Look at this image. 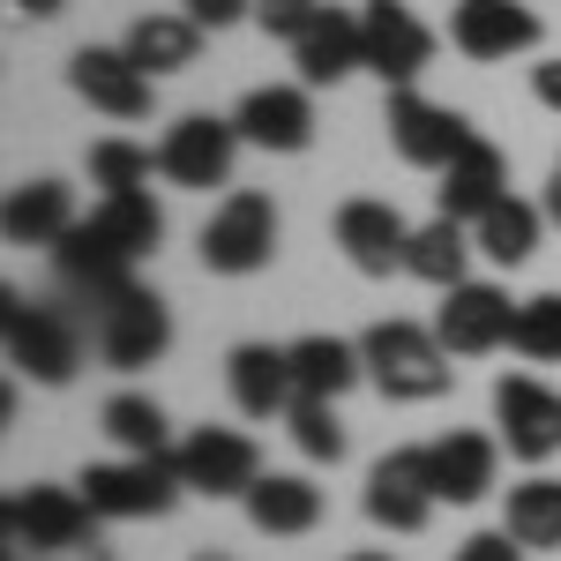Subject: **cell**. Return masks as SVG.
Returning <instances> with one entry per match:
<instances>
[{
    "instance_id": "obj_21",
    "label": "cell",
    "mask_w": 561,
    "mask_h": 561,
    "mask_svg": "<svg viewBox=\"0 0 561 561\" xmlns=\"http://www.w3.org/2000/svg\"><path fill=\"white\" fill-rule=\"evenodd\" d=\"M293 68H300L307 90H330V83H345V76H359V68H367L359 15H345V8H322L300 38H293Z\"/></svg>"
},
{
    "instance_id": "obj_12",
    "label": "cell",
    "mask_w": 561,
    "mask_h": 561,
    "mask_svg": "<svg viewBox=\"0 0 561 561\" xmlns=\"http://www.w3.org/2000/svg\"><path fill=\"white\" fill-rule=\"evenodd\" d=\"M434 465L427 449H389V457H375V472H367V494H359V510H367V524H382V531H420V524L434 517Z\"/></svg>"
},
{
    "instance_id": "obj_42",
    "label": "cell",
    "mask_w": 561,
    "mask_h": 561,
    "mask_svg": "<svg viewBox=\"0 0 561 561\" xmlns=\"http://www.w3.org/2000/svg\"><path fill=\"white\" fill-rule=\"evenodd\" d=\"M195 561H225V554H195Z\"/></svg>"
},
{
    "instance_id": "obj_13",
    "label": "cell",
    "mask_w": 561,
    "mask_h": 561,
    "mask_svg": "<svg viewBox=\"0 0 561 561\" xmlns=\"http://www.w3.org/2000/svg\"><path fill=\"white\" fill-rule=\"evenodd\" d=\"M359 38H367V68H375L389 90H412L420 68L434 60V31L404 0H359Z\"/></svg>"
},
{
    "instance_id": "obj_36",
    "label": "cell",
    "mask_w": 561,
    "mask_h": 561,
    "mask_svg": "<svg viewBox=\"0 0 561 561\" xmlns=\"http://www.w3.org/2000/svg\"><path fill=\"white\" fill-rule=\"evenodd\" d=\"M449 561H524V539L517 531H472Z\"/></svg>"
},
{
    "instance_id": "obj_31",
    "label": "cell",
    "mask_w": 561,
    "mask_h": 561,
    "mask_svg": "<svg viewBox=\"0 0 561 561\" xmlns=\"http://www.w3.org/2000/svg\"><path fill=\"white\" fill-rule=\"evenodd\" d=\"M502 531H517L524 547H561V479L531 472L524 486H510V510H502Z\"/></svg>"
},
{
    "instance_id": "obj_18",
    "label": "cell",
    "mask_w": 561,
    "mask_h": 561,
    "mask_svg": "<svg viewBox=\"0 0 561 561\" xmlns=\"http://www.w3.org/2000/svg\"><path fill=\"white\" fill-rule=\"evenodd\" d=\"M427 465H434V494L449 502V510H472V502H486L494 494V472H502V442L494 434H442V442H427Z\"/></svg>"
},
{
    "instance_id": "obj_15",
    "label": "cell",
    "mask_w": 561,
    "mask_h": 561,
    "mask_svg": "<svg viewBox=\"0 0 561 561\" xmlns=\"http://www.w3.org/2000/svg\"><path fill=\"white\" fill-rule=\"evenodd\" d=\"M449 45L465 60H510L539 45V15L524 0H457L449 8Z\"/></svg>"
},
{
    "instance_id": "obj_27",
    "label": "cell",
    "mask_w": 561,
    "mask_h": 561,
    "mask_svg": "<svg viewBox=\"0 0 561 561\" xmlns=\"http://www.w3.org/2000/svg\"><path fill=\"white\" fill-rule=\"evenodd\" d=\"M285 352H293L300 397H330V404H337V397L367 375V352L352 345V337H322V330H314V337H300V345H285Z\"/></svg>"
},
{
    "instance_id": "obj_34",
    "label": "cell",
    "mask_w": 561,
    "mask_h": 561,
    "mask_svg": "<svg viewBox=\"0 0 561 561\" xmlns=\"http://www.w3.org/2000/svg\"><path fill=\"white\" fill-rule=\"evenodd\" d=\"M510 345L524 359H561V293H539V300H517V337Z\"/></svg>"
},
{
    "instance_id": "obj_38",
    "label": "cell",
    "mask_w": 561,
    "mask_h": 561,
    "mask_svg": "<svg viewBox=\"0 0 561 561\" xmlns=\"http://www.w3.org/2000/svg\"><path fill=\"white\" fill-rule=\"evenodd\" d=\"M531 90H539V105H547V113H561V60H547V68L531 76Z\"/></svg>"
},
{
    "instance_id": "obj_14",
    "label": "cell",
    "mask_w": 561,
    "mask_h": 561,
    "mask_svg": "<svg viewBox=\"0 0 561 561\" xmlns=\"http://www.w3.org/2000/svg\"><path fill=\"white\" fill-rule=\"evenodd\" d=\"M494 427H502V449L517 465H547L561 449V397L531 375H502L494 382Z\"/></svg>"
},
{
    "instance_id": "obj_20",
    "label": "cell",
    "mask_w": 561,
    "mask_h": 561,
    "mask_svg": "<svg viewBox=\"0 0 561 561\" xmlns=\"http://www.w3.org/2000/svg\"><path fill=\"white\" fill-rule=\"evenodd\" d=\"M53 270H60V285H68L76 300H90V307H105L113 293H128V285H135V262L121 255L90 217L60 240V248H53Z\"/></svg>"
},
{
    "instance_id": "obj_33",
    "label": "cell",
    "mask_w": 561,
    "mask_h": 561,
    "mask_svg": "<svg viewBox=\"0 0 561 561\" xmlns=\"http://www.w3.org/2000/svg\"><path fill=\"white\" fill-rule=\"evenodd\" d=\"M158 173V150H142L128 135H105V142H90V180L105 187V195H128V187H150Z\"/></svg>"
},
{
    "instance_id": "obj_8",
    "label": "cell",
    "mask_w": 561,
    "mask_h": 561,
    "mask_svg": "<svg viewBox=\"0 0 561 561\" xmlns=\"http://www.w3.org/2000/svg\"><path fill=\"white\" fill-rule=\"evenodd\" d=\"M173 465H180V479H187V494L240 502L262 479V449L240 427H195L187 442H173Z\"/></svg>"
},
{
    "instance_id": "obj_30",
    "label": "cell",
    "mask_w": 561,
    "mask_h": 561,
    "mask_svg": "<svg viewBox=\"0 0 561 561\" xmlns=\"http://www.w3.org/2000/svg\"><path fill=\"white\" fill-rule=\"evenodd\" d=\"M105 434L121 442V457H173V420L158 412V397H142V389H121V397H105Z\"/></svg>"
},
{
    "instance_id": "obj_16",
    "label": "cell",
    "mask_w": 561,
    "mask_h": 561,
    "mask_svg": "<svg viewBox=\"0 0 561 561\" xmlns=\"http://www.w3.org/2000/svg\"><path fill=\"white\" fill-rule=\"evenodd\" d=\"M337 248L359 277H389V270H404V248H412V225L389 210L382 195H352L345 210H337Z\"/></svg>"
},
{
    "instance_id": "obj_5",
    "label": "cell",
    "mask_w": 561,
    "mask_h": 561,
    "mask_svg": "<svg viewBox=\"0 0 561 561\" xmlns=\"http://www.w3.org/2000/svg\"><path fill=\"white\" fill-rule=\"evenodd\" d=\"M270 255H277V203L255 195V187L225 195L210 210V225H203V270H217V277H255V270H270Z\"/></svg>"
},
{
    "instance_id": "obj_26",
    "label": "cell",
    "mask_w": 561,
    "mask_h": 561,
    "mask_svg": "<svg viewBox=\"0 0 561 561\" xmlns=\"http://www.w3.org/2000/svg\"><path fill=\"white\" fill-rule=\"evenodd\" d=\"M121 45H128V60L142 76H180V68H195V53H203V23H195V15H135Z\"/></svg>"
},
{
    "instance_id": "obj_43",
    "label": "cell",
    "mask_w": 561,
    "mask_h": 561,
    "mask_svg": "<svg viewBox=\"0 0 561 561\" xmlns=\"http://www.w3.org/2000/svg\"><path fill=\"white\" fill-rule=\"evenodd\" d=\"M8 561H23V554H8Z\"/></svg>"
},
{
    "instance_id": "obj_41",
    "label": "cell",
    "mask_w": 561,
    "mask_h": 561,
    "mask_svg": "<svg viewBox=\"0 0 561 561\" xmlns=\"http://www.w3.org/2000/svg\"><path fill=\"white\" fill-rule=\"evenodd\" d=\"M352 561H389V554H352Z\"/></svg>"
},
{
    "instance_id": "obj_3",
    "label": "cell",
    "mask_w": 561,
    "mask_h": 561,
    "mask_svg": "<svg viewBox=\"0 0 561 561\" xmlns=\"http://www.w3.org/2000/svg\"><path fill=\"white\" fill-rule=\"evenodd\" d=\"M0 524H8V547H31V554H90L105 517L83 502V486H15L0 502Z\"/></svg>"
},
{
    "instance_id": "obj_29",
    "label": "cell",
    "mask_w": 561,
    "mask_h": 561,
    "mask_svg": "<svg viewBox=\"0 0 561 561\" xmlns=\"http://www.w3.org/2000/svg\"><path fill=\"white\" fill-rule=\"evenodd\" d=\"M90 225L121 248L128 262H142L158 240H165V210H158V195L150 187H128V195H105L98 210H90Z\"/></svg>"
},
{
    "instance_id": "obj_32",
    "label": "cell",
    "mask_w": 561,
    "mask_h": 561,
    "mask_svg": "<svg viewBox=\"0 0 561 561\" xmlns=\"http://www.w3.org/2000/svg\"><path fill=\"white\" fill-rule=\"evenodd\" d=\"M285 427H293V449H300L307 465H337L345 457V420H337L330 397H293Z\"/></svg>"
},
{
    "instance_id": "obj_35",
    "label": "cell",
    "mask_w": 561,
    "mask_h": 561,
    "mask_svg": "<svg viewBox=\"0 0 561 561\" xmlns=\"http://www.w3.org/2000/svg\"><path fill=\"white\" fill-rule=\"evenodd\" d=\"M314 15H322V0H255V23L270 31V38H285V45L300 38Z\"/></svg>"
},
{
    "instance_id": "obj_19",
    "label": "cell",
    "mask_w": 561,
    "mask_h": 561,
    "mask_svg": "<svg viewBox=\"0 0 561 561\" xmlns=\"http://www.w3.org/2000/svg\"><path fill=\"white\" fill-rule=\"evenodd\" d=\"M76 225H83V217H76V187H68V180H23V187H8V203H0L8 248H60Z\"/></svg>"
},
{
    "instance_id": "obj_4",
    "label": "cell",
    "mask_w": 561,
    "mask_h": 561,
    "mask_svg": "<svg viewBox=\"0 0 561 561\" xmlns=\"http://www.w3.org/2000/svg\"><path fill=\"white\" fill-rule=\"evenodd\" d=\"M83 502L98 510L105 524H135V517H165L187 479H180L173 457H121V465H83Z\"/></svg>"
},
{
    "instance_id": "obj_6",
    "label": "cell",
    "mask_w": 561,
    "mask_h": 561,
    "mask_svg": "<svg viewBox=\"0 0 561 561\" xmlns=\"http://www.w3.org/2000/svg\"><path fill=\"white\" fill-rule=\"evenodd\" d=\"M165 345H173V307L158 300L150 285H128V293H113L98 307V359L105 367L142 375V367L165 359Z\"/></svg>"
},
{
    "instance_id": "obj_40",
    "label": "cell",
    "mask_w": 561,
    "mask_h": 561,
    "mask_svg": "<svg viewBox=\"0 0 561 561\" xmlns=\"http://www.w3.org/2000/svg\"><path fill=\"white\" fill-rule=\"evenodd\" d=\"M15 8H23V15H38V23H45V15H60L68 0H15Z\"/></svg>"
},
{
    "instance_id": "obj_9",
    "label": "cell",
    "mask_w": 561,
    "mask_h": 561,
    "mask_svg": "<svg viewBox=\"0 0 561 561\" xmlns=\"http://www.w3.org/2000/svg\"><path fill=\"white\" fill-rule=\"evenodd\" d=\"M434 337L449 345V359H486L517 337V300L502 285H449L442 293V314H434Z\"/></svg>"
},
{
    "instance_id": "obj_10",
    "label": "cell",
    "mask_w": 561,
    "mask_h": 561,
    "mask_svg": "<svg viewBox=\"0 0 561 561\" xmlns=\"http://www.w3.org/2000/svg\"><path fill=\"white\" fill-rule=\"evenodd\" d=\"M68 90L105 121H150V105H158V76L135 68L128 45H83L68 60Z\"/></svg>"
},
{
    "instance_id": "obj_23",
    "label": "cell",
    "mask_w": 561,
    "mask_h": 561,
    "mask_svg": "<svg viewBox=\"0 0 561 561\" xmlns=\"http://www.w3.org/2000/svg\"><path fill=\"white\" fill-rule=\"evenodd\" d=\"M434 180H442V187H434V210L457 217V225H479V217L510 195V165H502V150H494L486 135H479L472 150L449 165V173H434Z\"/></svg>"
},
{
    "instance_id": "obj_24",
    "label": "cell",
    "mask_w": 561,
    "mask_h": 561,
    "mask_svg": "<svg viewBox=\"0 0 561 561\" xmlns=\"http://www.w3.org/2000/svg\"><path fill=\"white\" fill-rule=\"evenodd\" d=\"M240 510L255 524L262 539H300L322 524V486H307L300 472H262L248 494H240Z\"/></svg>"
},
{
    "instance_id": "obj_2",
    "label": "cell",
    "mask_w": 561,
    "mask_h": 561,
    "mask_svg": "<svg viewBox=\"0 0 561 561\" xmlns=\"http://www.w3.org/2000/svg\"><path fill=\"white\" fill-rule=\"evenodd\" d=\"M0 345H8V367L15 375H31L45 389H68L83 375V337H76V322L68 314H53V307L23 300V293H0Z\"/></svg>"
},
{
    "instance_id": "obj_22",
    "label": "cell",
    "mask_w": 561,
    "mask_h": 561,
    "mask_svg": "<svg viewBox=\"0 0 561 561\" xmlns=\"http://www.w3.org/2000/svg\"><path fill=\"white\" fill-rule=\"evenodd\" d=\"M225 382H232V404H240L248 420H285L293 397H300V382H293V352L285 345H232Z\"/></svg>"
},
{
    "instance_id": "obj_37",
    "label": "cell",
    "mask_w": 561,
    "mask_h": 561,
    "mask_svg": "<svg viewBox=\"0 0 561 561\" xmlns=\"http://www.w3.org/2000/svg\"><path fill=\"white\" fill-rule=\"evenodd\" d=\"M180 15H195L203 31H225V23H240V15H255V0H180Z\"/></svg>"
},
{
    "instance_id": "obj_7",
    "label": "cell",
    "mask_w": 561,
    "mask_h": 561,
    "mask_svg": "<svg viewBox=\"0 0 561 561\" xmlns=\"http://www.w3.org/2000/svg\"><path fill=\"white\" fill-rule=\"evenodd\" d=\"M389 142H397L404 165H420V173H449L479 135H472L465 113L434 105V98H420V90H389Z\"/></svg>"
},
{
    "instance_id": "obj_17",
    "label": "cell",
    "mask_w": 561,
    "mask_h": 561,
    "mask_svg": "<svg viewBox=\"0 0 561 561\" xmlns=\"http://www.w3.org/2000/svg\"><path fill=\"white\" fill-rule=\"evenodd\" d=\"M232 128L240 142H255V150H277V158H293L314 142V105H307L300 83H262L240 98V113H232Z\"/></svg>"
},
{
    "instance_id": "obj_28",
    "label": "cell",
    "mask_w": 561,
    "mask_h": 561,
    "mask_svg": "<svg viewBox=\"0 0 561 561\" xmlns=\"http://www.w3.org/2000/svg\"><path fill=\"white\" fill-rule=\"evenodd\" d=\"M539 225H547V210L539 203H517V195H502L494 210L472 225V240H479V255L486 262H502V270H524V262L539 255Z\"/></svg>"
},
{
    "instance_id": "obj_25",
    "label": "cell",
    "mask_w": 561,
    "mask_h": 561,
    "mask_svg": "<svg viewBox=\"0 0 561 561\" xmlns=\"http://www.w3.org/2000/svg\"><path fill=\"white\" fill-rule=\"evenodd\" d=\"M479 255L472 225H457V217L434 210L420 232H412V248H404V277H420V285H434V293H449V285H465V262Z\"/></svg>"
},
{
    "instance_id": "obj_11",
    "label": "cell",
    "mask_w": 561,
    "mask_h": 561,
    "mask_svg": "<svg viewBox=\"0 0 561 561\" xmlns=\"http://www.w3.org/2000/svg\"><path fill=\"white\" fill-rule=\"evenodd\" d=\"M232 158H240V128L217 121V113H187L158 142V180H173V187H225Z\"/></svg>"
},
{
    "instance_id": "obj_39",
    "label": "cell",
    "mask_w": 561,
    "mask_h": 561,
    "mask_svg": "<svg viewBox=\"0 0 561 561\" xmlns=\"http://www.w3.org/2000/svg\"><path fill=\"white\" fill-rule=\"evenodd\" d=\"M539 210H547V225H561V165L547 173V203H539Z\"/></svg>"
},
{
    "instance_id": "obj_1",
    "label": "cell",
    "mask_w": 561,
    "mask_h": 561,
    "mask_svg": "<svg viewBox=\"0 0 561 561\" xmlns=\"http://www.w3.org/2000/svg\"><path fill=\"white\" fill-rule=\"evenodd\" d=\"M359 352H367V382L382 389V397H397V404H427V397H442V389L457 382L449 345L434 330H420V322H375L359 337Z\"/></svg>"
}]
</instances>
